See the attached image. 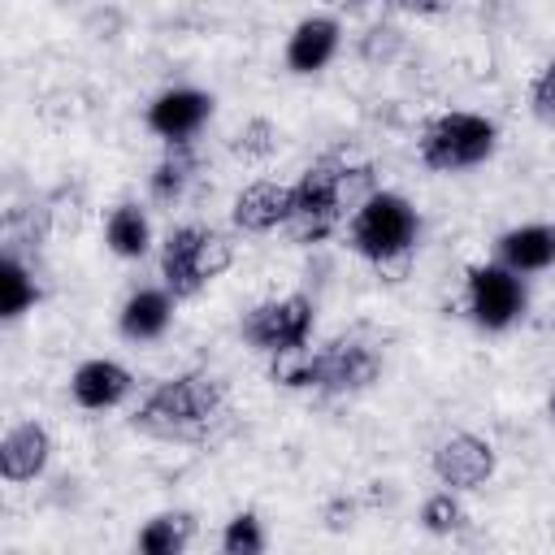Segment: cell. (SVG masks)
Instances as JSON below:
<instances>
[{"instance_id":"1","label":"cell","mask_w":555,"mask_h":555,"mask_svg":"<svg viewBox=\"0 0 555 555\" xmlns=\"http://www.w3.org/2000/svg\"><path fill=\"white\" fill-rule=\"evenodd\" d=\"M373 169L369 165H347L343 156H321L317 165H308L299 173V182H291L295 208L286 221L291 243H321L330 238L347 212H356L369 195H373Z\"/></svg>"},{"instance_id":"2","label":"cell","mask_w":555,"mask_h":555,"mask_svg":"<svg viewBox=\"0 0 555 555\" xmlns=\"http://www.w3.org/2000/svg\"><path fill=\"white\" fill-rule=\"evenodd\" d=\"M225 416V382L212 373H178L147 390L130 425L160 442H204Z\"/></svg>"},{"instance_id":"3","label":"cell","mask_w":555,"mask_h":555,"mask_svg":"<svg viewBox=\"0 0 555 555\" xmlns=\"http://www.w3.org/2000/svg\"><path fill=\"white\" fill-rule=\"evenodd\" d=\"M269 377L291 390H317V395H356L369 390L382 377V347L369 343L360 330L338 334L321 343L317 351H286L273 356Z\"/></svg>"},{"instance_id":"4","label":"cell","mask_w":555,"mask_h":555,"mask_svg":"<svg viewBox=\"0 0 555 555\" xmlns=\"http://www.w3.org/2000/svg\"><path fill=\"white\" fill-rule=\"evenodd\" d=\"M421 238V217L399 191H373L347 217V243L373 269H408Z\"/></svg>"},{"instance_id":"5","label":"cell","mask_w":555,"mask_h":555,"mask_svg":"<svg viewBox=\"0 0 555 555\" xmlns=\"http://www.w3.org/2000/svg\"><path fill=\"white\" fill-rule=\"evenodd\" d=\"M234 260V243L204 225V221H186L173 225L165 234L160 247V282L173 291V299H195L212 278H221Z\"/></svg>"},{"instance_id":"6","label":"cell","mask_w":555,"mask_h":555,"mask_svg":"<svg viewBox=\"0 0 555 555\" xmlns=\"http://www.w3.org/2000/svg\"><path fill=\"white\" fill-rule=\"evenodd\" d=\"M499 147V126L481 113H438L421 126L416 139V156L425 169L434 173H460V169H477L494 156Z\"/></svg>"},{"instance_id":"7","label":"cell","mask_w":555,"mask_h":555,"mask_svg":"<svg viewBox=\"0 0 555 555\" xmlns=\"http://www.w3.org/2000/svg\"><path fill=\"white\" fill-rule=\"evenodd\" d=\"M529 308V291H525V273L499 264V260H486V264H473L468 269V282H464V312L477 330L486 334H499L507 325H516Z\"/></svg>"},{"instance_id":"8","label":"cell","mask_w":555,"mask_h":555,"mask_svg":"<svg viewBox=\"0 0 555 555\" xmlns=\"http://www.w3.org/2000/svg\"><path fill=\"white\" fill-rule=\"evenodd\" d=\"M312 325H317V304L304 291H295V295H278L247 308V317L238 321V334L264 356H286L308 347Z\"/></svg>"},{"instance_id":"9","label":"cell","mask_w":555,"mask_h":555,"mask_svg":"<svg viewBox=\"0 0 555 555\" xmlns=\"http://www.w3.org/2000/svg\"><path fill=\"white\" fill-rule=\"evenodd\" d=\"M429 468H434L438 486H447V490H481V486L494 477L499 455H494V447H490L486 438L460 429V434H447V438L434 447Z\"/></svg>"},{"instance_id":"10","label":"cell","mask_w":555,"mask_h":555,"mask_svg":"<svg viewBox=\"0 0 555 555\" xmlns=\"http://www.w3.org/2000/svg\"><path fill=\"white\" fill-rule=\"evenodd\" d=\"M208 117H212V95L199 87H173L147 104V130L160 134L165 143L195 139Z\"/></svg>"},{"instance_id":"11","label":"cell","mask_w":555,"mask_h":555,"mask_svg":"<svg viewBox=\"0 0 555 555\" xmlns=\"http://www.w3.org/2000/svg\"><path fill=\"white\" fill-rule=\"evenodd\" d=\"M291 208H295V195H291L286 182L256 178V182H247V186L234 195L230 217H234V225H238L243 234H269V230H278V225L286 230Z\"/></svg>"},{"instance_id":"12","label":"cell","mask_w":555,"mask_h":555,"mask_svg":"<svg viewBox=\"0 0 555 555\" xmlns=\"http://www.w3.org/2000/svg\"><path fill=\"white\" fill-rule=\"evenodd\" d=\"M130 390H134V373H130L126 364H117V360H104V356L82 360V364L74 369V377H69V395H74V403L87 408V412L117 408Z\"/></svg>"},{"instance_id":"13","label":"cell","mask_w":555,"mask_h":555,"mask_svg":"<svg viewBox=\"0 0 555 555\" xmlns=\"http://www.w3.org/2000/svg\"><path fill=\"white\" fill-rule=\"evenodd\" d=\"M48 460H52V434L39 421H17L0 438V477L13 481V486L43 477Z\"/></svg>"},{"instance_id":"14","label":"cell","mask_w":555,"mask_h":555,"mask_svg":"<svg viewBox=\"0 0 555 555\" xmlns=\"http://www.w3.org/2000/svg\"><path fill=\"white\" fill-rule=\"evenodd\" d=\"M338 43H343L338 17L312 13V17H304V22L291 30V39H286V69H291V74H317V69H325V65L334 61Z\"/></svg>"},{"instance_id":"15","label":"cell","mask_w":555,"mask_h":555,"mask_svg":"<svg viewBox=\"0 0 555 555\" xmlns=\"http://www.w3.org/2000/svg\"><path fill=\"white\" fill-rule=\"evenodd\" d=\"M494 260L516 269V273H542L555 264V225L551 221H529L512 225L494 238Z\"/></svg>"},{"instance_id":"16","label":"cell","mask_w":555,"mask_h":555,"mask_svg":"<svg viewBox=\"0 0 555 555\" xmlns=\"http://www.w3.org/2000/svg\"><path fill=\"white\" fill-rule=\"evenodd\" d=\"M173 291L160 282V286H139L126 304H121V317H117V330H121V338H130V343H156L165 330H169V321H173Z\"/></svg>"},{"instance_id":"17","label":"cell","mask_w":555,"mask_h":555,"mask_svg":"<svg viewBox=\"0 0 555 555\" xmlns=\"http://www.w3.org/2000/svg\"><path fill=\"white\" fill-rule=\"evenodd\" d=\"M199 173V152H195V139H178V143H165L160 160L152 165L147 173V191L156 204H178L186 195V186L195 182Z\"/></svg>"},{"instance_id":"18","label":"cell","mask_w":555,"mask_h":555,"mask_svg":"<svg viewBox=\"0 0 555 555\" xmlns=\"http://www.w3.org/2000/svg\"><path fill=\"white\" fill-rule=\"evenodd\" d=\"M104 243H108V251L121 256V260L147 256V247H152V221H147V212H143L134 199H121V204L108 212V221H104Z\"/></svg>"},{"instance_id":"19","label":"cell","mask_w":555,"mask_h":555,"mask_svg":"<svg viewBox=\"0 0 555 555\" xmlns=\"http://www.w3.org/2000/svg\"><path fill=\"white\" fill-rule=\"evenodd\" d=\"M191 538H195V516L191 512H156L139 529L134 546L143 555H182L191 546Z\"/></svg>"},{"instance_id":"20","label":"cell","mask_w":555,"mask_h":555,"mask_svg":"<svg viewBox=\"0 0 555 555\" xmlns=\"http://www.w3.org/2000/svg\"><path fill=\"white\" fill-rule=\"evenodd\" d=\"M39 282H35V269L17 256V251H4L0 260V317L4 321H17L30 304H39Z\"/></svg>"},{"instance_id":"21","label":"cell","mask_w":555,"mask_h":555,"mask_svg":"<svg viewBox=\"0 0 555 555\" xmlns=\"http://www.w3.org/2000/svg\"><path fill=\"white\" fill-rule=\"evenodd\" d=\"M421 525L434 533V538H451V533H460L464 525H468V512H464V503H460V490H438V494H429L425 503H421Z\"/></svg>"},{"instance_id":"22","label":"cell","mask_w":555,"mask_h":555,"mask_svg":"<svg viewBox=\"0 0 555 555\" xmlns=\"http://www.w3.org/2000/svg\"><path fill=\"white\" fill-rule=\"evenodd\" d=\"M230 152L238 160H269L278 152V126L269 117H251L238 126V134L230 139Z\"/></svg>"},{"instance_id":"23","label":"cell","mask_w":555,"mask_h":555,"mask_svg":"<svg viewBox=\"0 0 555 555\" xmlns=\"http://www.w3.org/2000/svg\"><path fill=\"white\" fill-rule=\"evenodd\" d=\"M221 551L225 555H260L264 551V529L256 512H234L221 529Z\"/></svg>"},{"instance_id":"24","label":"cell","mask_w":555,"mask_h":555,"mask_svg":"<svg viewBox=\"0 0 555 555\" xmlns=\"http://www.w3.org/2000/svg\"><path fill=\"white\" fill-rule=\"evenodd\" d=\"M399 48H403V30H399V26H390V22L369 26V30H364V39H360V56H364V61H390Z\"/></svg>"},{"instance_id":"25","label":"cell","mask_w":555,"mask_h":555,"mask_svg":"<svg viewBox=\"0 0 555 555\" xmlns=\"http://www.w3.org/2000/svg\"><path fill=\"white\" fill-rule=\"evenodd\" d=\"M529 108H533V117L555 121V61H546L538 69V78L529 82Z\"/></svg>"},{"instance_id":"26","label":"cell","mask_w":555,"mask_h":555,"mask_svg":"<svg viewBox=\"0 0 555 555\" xmlns=\"http://www.w3.org/2000/svg\"><path fill=\"white\" fill-rule=\"evenodd\" d=\"M382 4L395 13H412V17H434L447 9V0H382Z\"/></svg>"},{"instance_id":"27","label":"cell","mask_w":555,"mask_h":555,"mask_svg":"<svg viewBox=\"0 0 555 555\" xmlns=\"http://www.w3.org/2000/svg\"><path fill=\"white\" fill-rule=\"evenodd\" d=\"M325 4H330V9H338V13H360L369 0H325Z\"/></svg>"},{"instance_id":"28","label":"cell","mask_w":555,"mask_h":555,"mask_svg":"<svg viewBox=\"0 0 555 555\" xmlns=\"http://www.w3.org/2000/svg\"><path fill=\"white\" fill-rule=\"evenodd\" d=\"M56 4H78V0H56Z\"/></svg>"},{"instance_id":"29","label":"cell","mask_w":555,"mask_h":555,"mask_svg":"<svg viewBox=\"0 0 555 555\" xmlns=\"http://www.w3.org/2000/svg\"><path fill=\"white\" fill-rule=\"evenodd\" d=\"M551 421H555V399H551Z\"/></svg>"}]
</instances>
